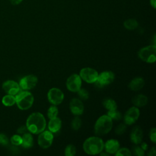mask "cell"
I'll return each instance as SVG.
<instances>
[{
    "mask_svg": "<svg viewBox=\"0 0 156 156\" xmlns=\"http://www.w3.org/2000/svg\"><path fill=\"white\" fill-rule=\"evenodd\" d=\"M143 136V130L140 126H135L131 130L130 138L131 141L135 144H139L141 143Z\"/></svg>",
    "mask_w": 156,
    "mask_h": 156,
    "instance_id": "obj_15",
    "label": "cell"
},
{
    "mask_svg": "<svg viewBox=\"0 0 156 156\" xmlns=\"http://www.w3.org/2000/svg\"><path fill=\"white\" fill-rule=\"evenodd\" d=\"M141 143V147L144 150V151H146V150H147V144L146 143H144V142H143V143Z\"/></svg>",
    "mask_w": 156,
    "mask_h": 156,
    "instance_id": "obj_38",
    "label": "cell"
},
{
    "mask_svg": "<svg viewBox=\"0 0 156 156\" xmlns=\"http://www.w3.org/2000/svg\"><path fill=\"white\" fill-rule=\"evenodd\" d=\"M150 4L151 6L155 9L156 6V0H150Z\"/></svg>",
    "mask_w": 156,
    "mask_h": 156,
    "instance_id": "obj_39",
    "label": "cell"
},
{
    "mask_svg": "<svg viewBox=\"0 0 156 156\" xmlns=\"http://www.w3.org/2000/svg\"><path fill=\"white\" fill-rule=\"evenodd\" d=\"M144 85V80L142 77H137L133 79L129 83V88L132 91H139Z\"/></svg>",
    "mask_w": 156,
    "mask_h": 156,
    "instance_id": "obj_17",
    "label": "cell"
},
{
    "mask_svg": "<svg viewBox=\"0 0 156 156\" xmlns=\"http://www.w3.org/2000/svg\"><path fill=\"white\" fill-rule=\"evenodd\" d=\"M132 151L134 155L138 156H143L144 155V151L141 147V146L135 145L132 147Z\"/></svg>",
    "mask_w": 156,
    "mask_h": 156,
    "instance_id": "obj_30",
    "label": "cell"
},
{
    "mask_svg": "<svg viewBox=\"0 0 156 156\" xmlns=\"http://www.w3.org/2000/svg\"><path fill=\"white\" fill-rule=\"evenodd\" d=\"M23 0H10V2L13 4V5H17L19 4L20 3H21L22 2Z\"/></svg>",
    "mask_w": 156,
    "mask_h": 156,
    "instance_id": "obj_37",
    "label": "cell"
},
{
    "mask_svg": "<svg viewBox=\"0 0 156 156\" xmlns=\"http://www.w3.org/2000/svg\"><path fill=\"white\" fill-rule=\"evenodd\" d=\"M102 105L104 106V107L105 109L108 110V111L117 109L116 102H115V100H113L112 98H104L102 100Z\"/></svg>",
    "mask_w": 156,
    "mask_h": 156,
    "instance_id": "obj_21",
    "label": "cell"
},
{
    "mask_svg": "<svg viewBox=\"0 0 156 156\" xmlns=\"http://www.w3.org/2000/svg\"><path fill=\"white\" fill-rule=\"evenodd\" d=\"M34 144V139L30 133L26 132L23 134L22 136L21 145L23 147L28 149L32 147Z\"/></svg>",
    "mask_w": 156,
    "mask_h": 156,
    "instance_id": "obj_20",
    "label": "cell"
},
{
    "mask_svg": "<svg viewBox=\"0 0 156 156\" xmlns=\"http://www.w3.org/2000/svg\"><path fill=\"white\" fill-rule=\"evenodd\" d=\"M112 119L107 115L101 116L94 124V133L98 136L104 135L108 133L112 129Z\"/></svg>",
    "mask_w": 156,
    "mask_h": 156,
    "instance_id": "obj_3",
    "label": "cell"
},
{
    "mask_svg": "<svg viewBox=\"0 0 156 156\" xmlns=\"http://www.w3.org/2000/svg\"><path fill=\"white\" fill-rule=\"evenodd\" d=\"M76 153V148L73 144H68L65 149V155L66 156H74Z\"/></svg>",
    "mask_w": 156,
    "mask_h": 156,
    "instance_id": "obj_27",
    "label": "cell"
},
{
    "mask_svg": "<svg viewBox=\"0 0 156 156\" xmlns=\"http://www.w3.org/2000/svg\"><path fill=\"white\" fill-rule=\"evenodd\" d=\"M139 58L147 63H154L156 60V46L149 45L141 48L138 52Z\"/></svg>",
    "mask_w": 156,
    "mask_h": 156,
    "instance_id": "obj_5",
    "label": "cell"
},
{
    "mask_svg": "<svg viewBox=\"0 0 156 156\" xmlns=\"http://www.w3.org/2000/svg\"><path fill=\"white\" fill-rule=\"evenodd\" d=\"M131 155H132V153H131L130 151L126 147L119 149L117 151V152L115 153V155H116V156H122V155L129 156Z\"/></svg>",
    "mask_w": 156,
    "mask_h": 156,
    "instance_id": "obj_28",
    "label": "cell"
},
{
    "mask_svg": "<svg viewBox=\"0 0 156 156\" xmlns=\"http://www.w3.org/2000/svg\"><path fill=\"white\" fill-rule=\"evenodd\" d=\"M26 127L28 131L34 134H39L44 130L46 126L44 116L40 112L30 114L26 120Z\"/></svg>",
    "mask_w": 156,
    "mask_h": 156,
    "instance_id": "obj_1",
    "label": "cell"
},
{
    "mask_svg": "<svg viewBox=\"0 0 156 156\" xmlns=\"http://www.w3.org/2000/svg\"><path fill=\"white\" fill-rule=\"evenodd\" d=\"M10 141L12 144L15 146H19L21 144L22 137L18 135H14L10 138Z\"/></svg>",
    "mask_w": 156,
    "mask_h": 156,
    "instance_id": "obj_31",
    "label": "cell"
},
{
    "mask_svg": "<svg viewBox=\"0 0 156 156\" xmlns=\"http://www.w3.org/2000/svg\"><path fill=\"white\" fill-rule=\"evenodd\" d=\"M77 94H78V96H79V98L81 99H83V100H87L89 98V93H88V91L87 90L84 89V88H80L78 90Z\"/></svg>",
    "mask_w": 156,
    "mask_h": 156,
    "instance_id": "obj_29",
    "label": "cell"
},
{
    "mask_svg": "<svg viewBox=\"0 0 156 156\" xmlns=\"http://www.w3.org/2000/svg\"><path fill=\"white\" fill-rule=\"evenodd\" d=\"M149 156H155L156 155V151H155V146L152 147L151 150L149 151L148 153Z\"/></svg>",
    "mask_w": 156,
    "mask_h": 156,
    "instance_id": "obj_36",
    "label": "cell"
},
{
    "mask_svg": "<svg viewBox=\"0 0 156 156\" xmlns=\"http://www.w3.org/2000/svg\"><path fill=\"white\" fill-rule=\"evenodd\" d=\"M115 79V74L112 71H105L98 74V77L94 82L96 87L102 88L112 83Z\"/></svg>",
    "mask_w": 156,
    "mask_h": 156,
    "instance_id": "obj_6",
    "label": "cell"
},
{
    "mask_svg": "<svg viewBox=\"0 0 156 156\" xmlns=\"http://www.w3.org/2000/svg\"><path fill=\"white\" fill-rule=\"evenodd\" d=\"M82 126V120L78 117V116H75L71 122V127L74 130H79Z\"/></svg>",
    "mask_w": 156,
    "mask_h": 156,
    "instance_id": "obj_26",
    "label": "cell"
},
{
    "mask_svg": "<svg viewBox=\"0 0 156 156\" xmlns=\"http://www.w3.org/2000/svg\"><path fill=\"white\" fill-rule=\"evenodd\" d=\"M107 115L110 117L112 119H115V120H120L122 118V114L121 113L116 110H109L108 111Z\"/></svg>",
    "mask_w": 156,
    "mask_h": 156,
    "instance_id": "obj_25",
    "label": "cell"
},
{
    "mask_svg": "<svg viewBox=\"0 0 156 156\" xmlns=\"http://www.w3.org/2000/svg\"><path fill=\"white\" fill-rule=\"evenodd\" d=\"M58 108L56 107V105H52L48 108L47 115L49 119H52L57 117L58 115Z\"/></svg>",
    "mask_w": 156,
    "mask_h": 156,
    "instance_id": "obj_24",
    "label": "cell"
},
{
    "mask_svg": "<svg viewBox=\"0 0 156 156\" xmlns=\"http://www.w3.org/2000/svg\"><path fill=\"white\" fill-rule=\"evenodd\" d=\"M69 108L71 112L75 116L82 115L84 110L83 102L78 98H73L69 103Z\"/></svg>",
    "mask_w": 156,
    "mask_h": 156,
    "instance_id": "obj_13",
    "label": "cell"
},
{
    "mask_svg": "<svg viewBox=\"0 0 156 156\" xmlns=\"http://www.w3.org/2000/svg\"><path fill=\"white\" fill-rule=\"evenodd\" d=\"M67 89L72 92H77L82 86V79L77 74L71 75L66 80Z\"/></svg>",
    "mask_w": 156,
    "mask_h": 156,
    "instance_id": "obj_10",
    "label": "cell"
},
{
    "mask_svg": "<svg viewBox=\"0 0 156 156\" xmlns=\"http://www.w3.org/2000/svg\"><path fill=\"white\" fill-rule=\"evenodd\" d=\"M54 136L51 131L45 130L39 133L38 137V144L43 149L49 147L52 144Z\"/></svg>",
    "mask_w": 156,
    "mask_h": 156,
    "instance_id": "obj_9",
    "label": "cell"
},
{
    "mask_svg": "<svg viewBox=\"0 0 156 156\" xmlns=\"http://www.w3.org/2000/svg\"><path fill=\"white\" fill-rule=\"evenodd\" d=\"M99 154H101V155H102V156H103V155H109V154L107 153V152H106V153H105V152H100Z\"/></svg>",
    "mask_w": 156,
    "mask_h": 156,
    "instance_id": "obj_40",
    "label": "cell"
},
{
    "mask_svg": "<svg viewBox=\"0 0 156 156\" xmlns=\"http://www.w3.org/2000/svg\"><path fill=\"white\" fill-rule=\"evenodd\" d=\"M149 138L150 140L154 143H155L156 142V129L155 128H152L149 132Z\"/></svg>",
    "mask_w": 156,
    "mask_h": 156,
    "instance_id": "obj_33",
    "label": "cell"
},
{
    "mask_svg": "<svg viewBox=\"0 0 156 156\" xmlns=\"http://www.w3.org/2000/svg\"><path fill=\"white\" fill-rule=\"evenodd\" d=\"M127 127L125 124H119L115 129V133L118 135H122L126 131Z\"/></svg>",
    "mask_w": 156,
    "mask_h": 156,
    "instance_id": "obj_32",
    "label": "cell"
},
{
    "mask_svg": "<svg viewBox=\"0 0 156 156\" xmlns=\"http://www.w3.org/2000/svg\"><path fill=\"white\" fill-rule=\"evenodd\" d=\"M19 84L13 80H6L2 84V89L9 94L15 95L20 91Z\"/></svg>",
    "mask_w": 156,
    "mask_h": 156,
    "instance_id": "obj_14",
    "label": "cell"
},
{
    "mask_svg": "<svg viewBox=\"0 0 156 156\" xmlns=\"http://www.w3.org/2000/svg\"><path fill=\"white\" fill-rule=\"evenodd\" d=\"M47 96L49 102L54 105L60 104L64 99L63 93L57 88H51L48 93Z\"/></svg>",
    "mask_w": 156,
    "mask_h": 156,
    "instance_id": "obj_8",
    "label": "cell"
},
{
    "mask_svg": "<svg viewBox=\"0 0 156 156\" xmlns=\"http://www.w3.org/2000/svg\"><path fill=\"white\" fill-rule=\"evenodd\" d=\"M119 147L120 144L119 141L115 139H110L107 140L104 145V148L105 149V152L109 154H115L119 149Z\"/></svg>",
    "mask_w": 156,
    "mask_h": 156,
    "instance_id": "obj_16",
    "label": "cell"
},
{
    "mask_svg": "<svg viewBox=\"0 0 156 156\" xmlns=\"http://www.w3.org/2000/svg\"><path fill=\"white\" fill-rule=\"evenodd\" d=\"M124 26L128 30H134L138 26V23L135 19H128L124 22Z\"/></svg>",
    "mask_w": 156,
    "mask_h": 156,
    "instance_id": "obj_22",
    "label": "cell"
},
{
    "mask_svg": "<svg viewBox=\"0 0 156 156\" xmlns=\"http://www.w3.org/2000/svg\"><path fill=\"white\" fill-rule=\"evenodd\" d=\"M99 73L93 68L87 67L82 68L79 73L80 78L88 83H93L98 79Z\"/></svg>",
    "mask_w": 156,
    "mask_h": 156,
    "instance_id": "obj_7",
    "label": "cell"
},
{
    "mask_svg": "<svg viewBox=\"0 0 156 156\" xmlns=\"http://www.w3.org/2000/svg\"><path fill=\"white\" fill-rule=\"evenodd\" d=\"M62 127V121L57 116L52 119L48 123V129L52 133H56L58 132Z\"/></svg>",
    "mask_w": 156,
    "mask_h": 156,
    "instance_id": "obj_19",
    "label": "cell"
},
{
    "mask_svg": "<svg viewBox=\"0 0 156 156\" xmlns=\"http://www.w3.org/2000/svg\"><path fill=\"white\" fill-rule=\"evenodd\" d=\"M148 102V98L146 96L141 94H137L132 99V104L137 107H141L145 106Z\"/></svg>",
    "mask_w": 156,
    "mask_h": 156,
    "instance_id": "obj_18",
    "label": "cell"
},
{
    "mask_svg": "<svg viewBox=\"0 0 156 156\" xmlns=\"http://www.w3.org/2000/svg\"><path fill=\"white\" fill-rule=\"evenodd\" d=\"M38 82V78L36 76L29 74L23 77L20 82V87L24 90H29L34 88Z\"/></svg>",
    "mask_w": 156,
    "mask_h": 156,
    "instance_id": "obj_11",
    "label": "cell"
},
{
    "mask_svg": "<svg viewBox=\"0 0 156 156\" xmlns=\"http://www.w3.org/2000/svg\"><path fill=\"white\" fill-rule=\"evenodd\" d=\"M2 102L5 106H12L15 104V97L13 95L7 94L2 98Z\"/></svg>",
    "mask_w": 156,
    "mask_h": 156,
    "instance_id": "obj_23",
    "label": "cell"
},
{
    "mask_svg": "<svg viewBox=\"0 0 156 156\" xmlns=\"http://www.w3.org/2000/svg\"><path fill=\"white\" fill-rule=\"evenodd\" d=\"M34 101V96L27 91L18 93L15 96V103L18 107L23 110H27L31 107Z\"/></svg>",
    "mask_w": 156,
    "mask_h": 156,
    "instance_id": "obj_4",
    "label": "cell"
},
{
    "mask_svg": "<svg viewBox=\"0 0 156 156\" xmlns=\"http://www.w3.org/2000/svg\"><path fill=\"white\" fill-rule=\"evenodd\" d=\"M0 144L2 145H6L8 144V138L4 133H0Z\"/></svg>",
    "mask_w": 156,
    "mask_h": 156,
    "instance_id": "obj_34",
    "label": "cell"
},
{
    "mask_svg": "<svg viewBox=\"0 0 156 156\" xmlns=\"http://www.w3.org/2000/svg\"><path fill=\"white\" fill-rule=\"evenodd\" d=\"M104 141L98 136H91L86 139L83 144L85 152L89 155H96L102 152L104 149Z\"/></svg>",
    "mask_w": 156,
    "mask_h": 156,
    "instance_id": "obj_2",
    "label": "cell"
},
{
    "mask_svg": "<svg viewBox=\"0 0 156 156\" xmlns=\"http://www.w3.org/2000/svg\"><path fill=\"white\" fill-rule=\"evenodd\" d=\"M27 131H28V130H27L26 126H22L17 129V132L19 133H21V134H24V133H26Z\"/></svg>",
    "mask_w": 156,
    "mask_h": 156,
    "instance_id": "obj_35",
    "label": "cell"
},
{
    "mask_svg": "<svg viewBox=\"0 0 156 156\" xmlns=\"http://www.w3.org/2000/svg\"><path fill=\"white\" fill-rule=\"evenodd\" d=\"M140 116V110L137 107H132L128 109L124 116V121L126 124L132 125L136 122Z\"/></svg>",
    "mask_w": 156,
    "mask_h": 156,
    "instance_id": "obj_12",
    "label": "cell"
}]
</instances>
